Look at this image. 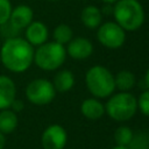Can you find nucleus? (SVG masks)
Masks as SVG:
<instances>
[{
    "label": "nucleus",
    "mask_w": 149,
    "mask_h": 149,
    "mask_svg": "<svg viewBox=\"0 0 149 149\" xmlns=\"http://www.w3.org/2000/svg\"><path fill=\"white\" fill-rule=\"evenodd\" d=\"M1 62L12 72L26 71L34 61L33 45L21 37L7 38L0 51Z\"/></svg>",
    "instance_id": "nucleus-1"
},
{
    "label": "nucleus",
    "mask_w": 149,
    "mask_h": 149,
    "mask_svg": "<svg viewBox=\"0 0 149 149\" xmlns=\"http://www.w3.org/2000/svg\"><path fill=\"white\" fill-rule=\"evenodd\" d=\"M112 14L126 31H135L144 22V9L137 0H118Z\"/></svg>",
    "instance_id": "nucleus-2"
},
{
    "label": "nucleus",
    "mask_w": 149,
    "mask_h": 149,
    "mask_svg": "<svg viewBox=\"0 0 149 149\" xmlns=\"http://www.w3.org/2000/svg\"><path fill=\"white\" fill-rule=\"evenodd\" d=\"M85 83L90 93L95 98H108L115 90L113 73L102 65L90 68L85 74Z\"/></svg>",
    "instance_id": "nucleus-3"
},
{
    "label": "nucleus",
    "mask_w": 149,
    "mask_h": 149,
    "mask_svg": "<svg viewBox=\"0 0 149 149\" xmlns=\"http://www.w3.org/2000/svg\"><path fill=\"white\" fill-rule=\"evenodd\" d=\"M136 111L137 100L130 92H119L112 95L105 105V112L115 121L130 120Z\"/></svg>",
    "instance_id": "nucleus-4"
},
{
    "label": "nucleus",
    "mask_w": 149,
    "mask_h": 149,
    "mask_svg": "<svg viewBox=\"0 0 149 149\" xmlns=\"http://www.w3.org/2000/svg\"><path fill=\"white\" fill-rule=\"evenodd\" d=\"M66 58V49L57 42H45L34 51V62L45 71L58 69Z\"/></svg>",
    "instance_id": "nucleus-5"
},
{
    "label": "nucleus",
    "mask_w": 149,
    "mask_h": 149,
    "mask_svg": "<svg viewBox=\"0 0 149 149\" xmlns=\"http://www.w3.org/2000/svg\"><path fill=\"white\" fill-rule=\"evenodd\" d=\"M56 90L54 84L47 79L38 78L30 81L26 88L28 100L35 105H47L55 98Z\"/></svg>",
    "instance_id": "nucleus-6"
},
{
    "label": "nucleus",
    "mask_w": 149,
    "mask_h": 149,
    "mask_svg": "<svg viewBox=\"0 0 149 149\" xmlns=\"http://www.w3.org/2000/svg\"><path fill=\"white\" fill-rule=\"evenodd\" d=\"M97 38L104 47L108 49H118L126 41V30L116 22H105L98 27Z\"/></svg>",
    "instance_id": "nucleus-7"
},
{
    "label": "nucleus",
    "mask_w": 149,
    "mask_h": 149,
    "mask_svg": "<svg viewBox=\"0 0 149 149\" xmlns=\"http://www.w3.org/2000/svg\"><path fill=\"white\" fill-rule=\"evenodd\" d=\"M68 141V133L61 125H50L42 134L43 149H64Z\"/></svg>",
    "instance_id": "nucleus-8"
},
{
    "label": "nucleus",
    "mask_w": 149,
    "mask_h": 149,
    "mask_svg": "<svg viewBox=\"0 0 149 149\" xmlns=\"http://www.w3.org/2000/svg\"><path fill=\"white\" fill-rule=\"evenodd\" d=\"M93 52V44L86 37H76L68 43L66 54L74 59H85Z\"/></svg>",
    "instance_id": "nucleus-9"
},
{
    "label": "nucleus",
    "mask_w": 149,
    "mask_h": 149,
    "mask_svg": "<svg viewBox=\"0 0 149 149\" xmlns=\"http://www.w3.org/2000/svg\"><path fill=\"white\" fill-rule=\"evenodd\" d=\"M33 9L27 5H19L14 9H12L9 22L12 26H14L16 29L21 30L23 28H27V26L33 21Z\"/></svg>",
    "instance_id": "nucleus-10"
},
{
    "label": "nucleus",
    "mask_w": 149,
    "mask_h": 149,
    "mask_svg": "<svg viewBox=\"0 0 149 149\" xmlns=\"http://www.w3.org/2000/svg\"><path fill=\"white\" fill-rule=\"evenodd\" d=\"M26 37L31 45H41L48 40V28L41 21H31L27 26Z\"/></svg>",
    "instance_id": "nucleus-11"
},
{
    "label": "nucleus",
    "mask_w": 149,
    "mask_h": 149,
    "mask_svg": "<svg viewBox=\"0 0 149 149\" xmlns=\"http://www.w3.org/2000/svg\"><path fill=\"white\" fill-rule=\"evenodd\" d=\"M16 90L14 81L7 76H0V109H7L15 99Z\"/></svg>",
    "instance_id": "nucleus-12"
},
{
    "label": "nucleus",
    "mask_w": 149,
    "mask_h": 149,
    "mask_svg": "<svg viewBox=\"0 0 149 149\" xmlns=\"http://www.w3.org/2000/svg\"><path fill=\"white\" fill-rule=\"evenodd\" d=\"M80 112L88 120H98L105 113V105L95 98H88L81 102Z\"/></svg>",
    "instance_id": "nucleus-13"
},
{
    "label": "nucleus",
    "mask_w": 149,
    "mask_h": 149,
    "mask_svg": "<svg viewBox=\"0 0 149 149\" xmlns=\"http://www.w3.org/2000/svg\"><path fill=\"white\" fill-rule=\"evenodd\" d=\"M80 20L83 22V24L90 29H94L98 28L101 24L102 21V13L101 9H99L98 7L90 5L84 7V9L81 10L80 14Z\"/></svg>",
    "instance_id": "nucleus-14"
},
{
    "label": "nucleus",
    "mask_w": 149,
    "mask_h": 149,
    "mask_svg": "<svg viewBox=\"0 0 149 149\" xmlns=\"http://www.w3.org/2000/svg\"><path fill=\"white\" fill-rule=\"evenodd\" d=\"M54 87L58 92H68L74 85V76L70 70H61L54 78Z\"/></svg>",
    "instance_id": "nucleus-15"
},
{
    "label": "nucleus",
    "mask_w": 149,
    "mask_h": 149,
    "mask_svg": "<svg viewBox=\"0 0 149 149\" xmlns=\"http://www.w3.org/2000/svg\"><path fill=\"white\" fill-rule=\"evenodd\" d=\"M136 78L133 72L128 70H121L114 76V84L115 88L120 90V92H129L130 88L134 87Z\"/></svg>",
    "instance_id": "nucleus-16"
},
{
    "label": "nucleus",
    "mask_w": 149,
    "mask_h": 149,
    "mask_svg": "<svg viewBox=\"0 0 149 149\" xmlns=\"http://www.w3.org/2000/svg\"><path fill=\"white\" fill-rule=\"evenodd\" d=\"M17 126V116L14 111L2 109L0 112V132L2 134L12 133Z\"/></svg>",
    "instance_id": "nucleus-17"
},
{
    "label": "nucleus",
    "mask_w": 149,
    "mask_h": 149,
    "mask_svg": "<svg viewBox=\"0 0 149 149\" xmlns=\"http://www.w3.org/2000/svg\"><path fill=\"white\" fill-rule=\"evenodd\" d=\"M52 36H54L55 42L64 45V44H68L73 38V31L70 26L65 23H61L54 29Z\"/></svg>",
    "instance_id": "nucleus-18"
},
{
    "label": "nucleus",
    "mask_w": 149,
    "mask_h": 149,
    "mask_svg": "<svg viewBox=\"0 0 149 149\" xmlns=\"http://www.w3.org/2000/svg\"><path fill=\"white\" fill-rule=\"evenodd\" d=\"M133 136V130L127 126H120L114 132V141L118 146H129Z\"/></svg>",
    "instance_id": "nucleus-19"
},
{
    "label": "nucleus",
    "mask_w": 149,
    "mask_h": 149,
    "mask_svg": "<svg viewBox=\"0 0 149 149\" xmlns=\"http://www.w3.org/2000/svg\"><path fill=\"white\" fill-rule=\"evenodd\" d=\"M137 100V109H140V112L146 115L149 116V88L143 91L139 98H136Z\"/></svg>",
    "instance_id": "nucleus-20"
},
{
    "label": "nucleus",
    "mask_w": 149,
    "mask_h": 149,
    "mask_svg": "<svg viewBox=\"0 0 149 149\" xmlns=\"http://www.w3.org/2000/svg\"><path fill=\"white\" fill-rule=\"evenodd\" d=\"M12 13V5L9 0H0V26L9 20Z\"/></svg>",
    "instance_id": "nucleus-21"
},
{
    "label": "nucleus",
    "mask_w": 149,
    "mask_h": 149,
    "mask_svg": "<svg viewBox=\"0 0 149 149\" xmlns=\"http://www.w3.org/2000/svg\"><path fill=\"white\" fill-rule=\"evenodd\" d=\"M0 29L2 31V35H6L8 38H12V37H16L19 34H20V30L16 29L14 26H12V23L9 21L5 22L3 24L0 26Z\"/></svg>",
    "instance_id": "nucleus-22"
},
{
    "label": "nucleus",
    "mask_w": 149,
    "mask_h": 149,
    "mask_svg": "<svg viewBox=\"0 0 149 149\" xmlns=\"http://www.w3.org/2000/svg\"><path fill=\"white\" fill-rule=\"evenodd\" d=\"M10 107H13L14 112H19V111H21V109L23 108V102H22L21 100L14 99V101L12 102V106H10Z\"/></svg>",
    "instance_id": "nucleus-23"
},
{
    "label": "nucleus",
    "mask_w": 149,
    "mask_h": 149,
    "mask_svg": "<svg viewBox=\"0 0 149 149\" xmlns=\"http://www.w3.org/2000/svg\"><path fill=\"white\" fill-rule=\"evenodd\" d=\"M5 143H6V139H5V135L0 132V149H3L5 147Z\"/></svg>",
    "instance_id": "nucleus-24"
},
{
    "label": "nucleus",
    "mask_w": 149,
    "mask_h": 149,
    "mask_svg": "<svg viewBox=\"0 0 149 149\" xmlns=\"http://www.w3.org/2000/svg\"><path fill=\"white\" fill-rule=\"evenodd\" d=\"M144 81H146L147 87L149 88V68H148V70H147V72H146V76H144Z\"/></svg>",
    "instance_id": "nucleus-25"
},
{
    "label": "nucleus",
    "mask_w": 149,
    "mask_h": 149,
    "mask_svg": "<svg viewBox=\"0 0 149 149\" xmlns=\"http://www.w3.org/2000/svg\"><path fill=\"white\" fill-rule=\"evenodd\" d=\"M112 149H129V147L128 146H115V147H113Z\"/></svg>",
    "instance_id": "nucleus-26"
},
{
    "label": "nucleus",
    "mask_w": 149,
    "mask_h": 149,
    "mask_svg": "<svg viewBox=\"0 0 149 149\" xmlns=\"http://www.w3.org/2000/svg\"><path fill=\"white\" fill-rule=\"evenodd\" d=\"M105 3H109V5H112V3H115L118 0H102Z\"/></svg>",
    "instance_id": "nucleus-27"
},
{
    "label": "nucleus",
    "mask_w": 149,
    "mask_h": 149,
    "mask_svg": "<svg viewBox=\"0 0 149 149\" xmlns=\"http://www.w3.org/2000/svg\"><path fill=\"white\" fill-rule=\"evenodd\" d=\"M148 144H149V135H148Z\"/></svg>",
    "instance_id": "nucleus-28"
},
{
    "label": "nucleus",
    "mask_w": 149,
    "mask_h": 149,
    "mask_svg": "<svg viewBox=\"0 0 149 149\" xmlns=\"http://www.w3.org/2000/svg\"><path fill=\"white\" fill-rule=\"evenodd\" d=\"M50 1H58V0H50Z\"/></svg>",
    "instance_id": "nucleus-29"
}]
</instances>
